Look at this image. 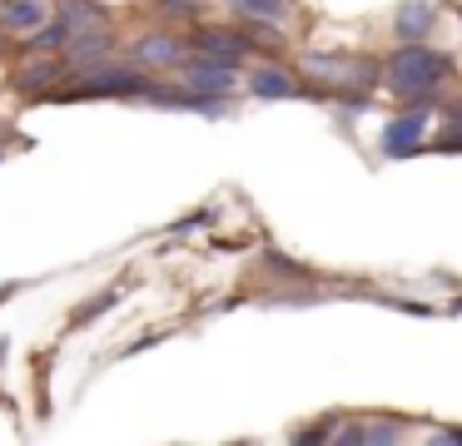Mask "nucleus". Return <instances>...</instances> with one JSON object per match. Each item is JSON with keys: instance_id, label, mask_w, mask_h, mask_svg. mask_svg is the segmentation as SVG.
<instances>
[{"instance_id": "obj_1", "label": "nucleus", "mask_w": 462, "mask_h": 446, "mask_svg": "<svg viewBox=\"0 0 462 446\" xmlns=\"http://www.w3.org/2000/svg\"><path fill=\"white\" fill-rule=\"evenodd\" d=\"M448 75H452V59L438 55V50H428L422 40H408L402 50H393L388 69H383V79H388L393 95H408V99L412 95H432Z\"/></svg>"}, {"instance_id": "obj_2", "label": "nucleus", "mask_w": 462, "mask_h": 446, "mask_svg": "<svg viewBox=\"0 0 462 446\" xmlns=\"http://www.w3.org/2000/svg\"><path fill=\"white\" fill-rule=\"evenodd\" d=\"M150 79L134 75V69H100V75H90L85 85L65 89L60 99H90V95H150Z\"/></svg>"}, {"instance_id": "obj_3", "label": "nucleus", "mask_w": 462, "mask_h": 446, "mask_svg": "<svg viewBox=\"0 0 462 446\" xmlns=\"http://www.w3.org/2000/svg\"><path fill=\"white\" fill-rule=\"evenodd\" d=\"M422 134H428V114L412 109V114H398L388 129H383V154L388 159H408L422 149Z\"/></svg>"}, {"instance_id": "obj_4", "label": "nucleus", "mask_w": 462, "mask_h": 446, "mask_svg": "<svg viewBox=\"0 0 462 446\" xmlns=\"http://www.w3.org/2000/svg\"><path fill=\"white\" fill-rule=\"evenodd\" d=\"M180 69L199 95H224V89H234V65H224V59H180Z\"/></svg>"}, {"instance_id": "obj_5", "label": "nucleus", "mask_w": 462, "mask_h": 446, "mask_svg": "<svg viewBox=\"0 0 462 446\" xmlns=\"http://www.w3.org/2000/svg\"><path fill=\"white\" fill-rule=\"evenodd\" d=\"M134 65H144V69H180V59H184V45L174 35H144V40H134Z\"/></svg>"}, {"instance_id": "obj_6", "label": "nucleus", "mask_w": 462, "mask_h": 446, "mask_svg": "<svg viewBox=\"0 0 462 446\" xmlns=\"http://www.w3.org/2000/svg\"><path fill=\"white\" fill-rule=\"evenodd\" d=\"M194 45H199L204 55L224 59V65H234V59L249 55V40L234 35V30H194Z\"/></svg>"}, {"instance_id": "obj_7", "label": "nucleus", "mask_w": 462, "mask_h": 446, "mask_svg": "<svg viewBox=\"0 0 462 446\" xmlns=\"http://www.w3.org/2000/svg\"><path fill=\"white\" fill-rule=\"evenodd\" d=\"M432 25H438V10H432V0H408V5H398V20H393V30H398L402 40L432 35Z\"/></svg>"}, {"instance_id": "obj_8", "label": "nucleus", "mask_w": 462, "mask_h": 446, "mask_svg": "<svg viewBox=\"0 0 462 446\" xmlns=\"http://www.w3.org/2000/svg\"><path fill=\"white\" fill-rule=\"evenodd\" d=\"M41 20H51L41 0H0V25L15 30V35H31V30H41Z\"/></svg>"}, {"instance_id": "obj_9", "label": "nucleus", "mask_w": 462, "mask_h": 446, "mask_svg": "<svg viewBox=\"0 0 462 446\" xmlns=\"http://www.w3.org/2000/svg\"><path fill=\"white\" fill-rule=\"evenodd\" d=\"M249 95L254 99H293V95H299V85H293L283 69H254V75H249Z\"/></svg>"}, {"instance_id": "obj_10", "label": "nucleus", "mask_w": 462, "mask_h": 446, "mask_svg": "<svg viewBox=\"0 0 462 446\" xmlns=\"http://www.w3.org/2000/svg\"><path fill=\"white\" fill-rule=\"evenodd\" d=\"M100 55H110V35H85V40H75L70 50H65V69H85V65H105Z\"/></svg>"}, {"instance_id": "obj_11", "label": "nucleus", "mask_w": 462, "mask_h": 446, "mask_svg": "<svg viewBox=\"0 0 462 446\" xmlns=\"http://www.w3.org/2000/svg\"><path fill=\"white\" fill-rule=\"evenodd\" d=\"M60 15L70 20V25H105L100 0H60Z\"/></svg>"}, {"instance_id": "obj_12", "label": "nucleus", "mask_w": 462, "mask_h": 446, "mask_svg": "<svg viewBox=\"0 0 462 446\" xmlns=\"http://www.w3.org/2000/svg\"><path fill=\"white\" fill-rule=\"evenodd\" d=\"M65 69V59H45V65H31L25 75H15V89H41V85H55Z\"/></svg>"}, {"instance_id": "obj_13", "label": "nucleus", "mask_w": 462, "mask_h": 446, "mask_svg": "<svg viewBox=\"0 0 462 446\" xmlns=\"http://www.w3.org/2000/svg\"><path fill=\"white\" fill-rule=\"evenodd\" d=\"M70 30H75V25L60 15L55 25H45V30H31V45H35V50H55V45H65V40H70Z\"/></svg>"}, {"instance_id": "obj_14", "label": "nucleus", "mask_w": 462, "mask_h": 446, "mask_svg": "<svg viewBox=\"0 0 462 446\" xmlns=\"http://www.w3.org/2000/svg\"><path fill=\"white\" fill-rule=\"evenodd\" d=\"M234 5H239L244 15H254V20H269V25L283 15V0H234Z\"/></svg>"}, {"instance_id": "obj_15", "label": "nucleus", "mask_w": 462, "mask_h": 446, "mask_svg": "<svg viewBox=\"0 0 462 446\" xmlns=\"http://www.w3.org/2000/svg\"><path fill=\"white\" fill-rule=\"evenodd\" d=\"M402 436V422H373L363 426V441H398Z\"/></svg>"}, {"instance_id": "obj_16", "label": "nucleus", "mask_w": 462, "mask_h": 446, "mask_svg": "<svg viewBox=\"0 0 462 446\" xmlns=\"http://www.w3.org/2000/svg\"><path fill=\"white\" fill-rule=\"evenodd\" d=\"M160 10H164V15H184V20L199 15V5H194V0H160Z\"/></svg>"}, {"instance_id": "obj_17", "label": "nucleus", "mask_w": 462, "mask_h": 446, "mask_svg": "<svg viewBox=\"0 0 462 446\" xmlns=\"http://www.w3.org/2000/svg\"><path fill=\"white\" fill-rule=\"evenodd\" d=\"M448 129H462V105H457V109H452V114H448Z\"/></svg>"}, {"instance_id": "obj_18", "label": "nucleus", "mask_w": 462, "mask_h": 446, "mask_svg": "<svg viewBox=\"0 0 462 446\" xmlns=\"http://www.w3.org/2000/svg\"><path fill=\"white\" fill-rule=\"evenodd\" d=\"M0 55H5V40H0Z\"/></svg>"}]
</instances>
